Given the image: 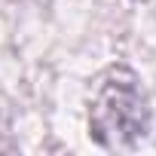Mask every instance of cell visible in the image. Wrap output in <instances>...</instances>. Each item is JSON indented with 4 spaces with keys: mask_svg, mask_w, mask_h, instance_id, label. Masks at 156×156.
Listing matches in <instances>:
<instances>
[{
    "mask_svg": "<svg viewBox=\"0 0 156 156\" xmlns=\"http://www.w3.org/2000/svg\"><path fill=\"white\" fill-rule=\"evenodd\" d=\"M147 101L138 89V76L126 67H110L95 83L89 126L104 147H129L147 132Z\"/></svg>",
    "mask_w": 156,
    "mask_h": 156,
    "instance_id": "obj_1",
    "label": "cell"
}]
</instances>
